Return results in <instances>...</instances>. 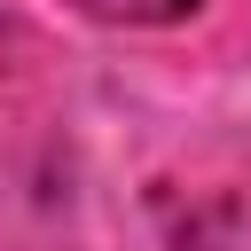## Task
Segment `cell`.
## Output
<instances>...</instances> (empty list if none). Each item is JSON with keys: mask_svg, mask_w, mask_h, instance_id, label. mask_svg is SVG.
<instances>
[{"mask_svg": "<svg viewBox=\"0 0 251 251\" xmlns=\"http://www.w3.org/2000/svg\"><path fill=\"white\" fill-rule=\"evenodd\" d=\"M141 8H149V16H188L196 0H141Z\"/></svg>", "mask_w": 251, "mask_h": 251, "instance_id": "6da1fadb", "label": "cell"}]
</instances>
